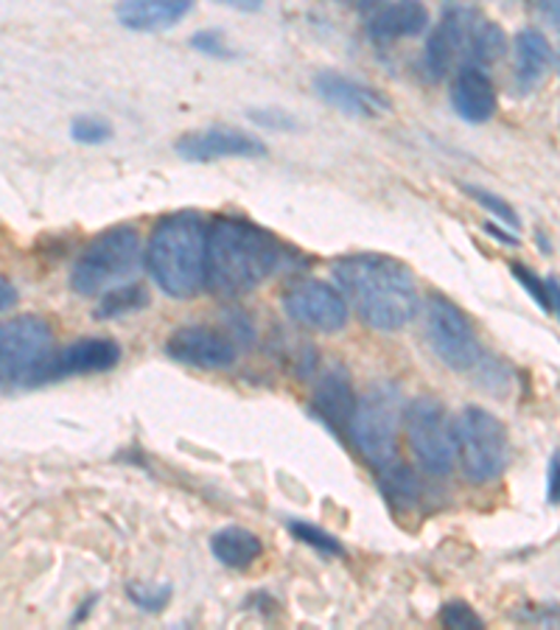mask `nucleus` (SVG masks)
I'll use <instances>...</instances> for the list:
<instances>
[{
	"mask_svg": "<svg viewBox=\"0 0 560 630\" xmlns=\"http://www.w3.org/2000/svg\"><path fill=\"white\" fill-rule=\"evenodd\" d=\"M334 277L359 320L370 329L401 331L418 314V284L398 258L379 252L336 258Z\"/></svg>",
	"mask_w": 560,
	"mask_h": 630,
	"instance_id": "1",
	"label": "nucleus"
},
{
	"mask_svg": "<svg viewBox=\"0 0 560 630\" xmlns=\"http://www.w3.org/2000/svg\"><path fill=\"white\" fill-rule=\"evenodd\" d=\"M286 247L261 225L241 216H216L207 227V289L219 297H245L266 284Z\"/></svg>",
	"mask_w": 560,
	"mask_h": 630,
	"instance_id": "2",
	"label": "nucleus"
},
{
	"mask_svg": "<svg viewBox=\"0 0 560 630\" xmlns=\"http://www.w3.org/2000/svg\"><path fill=\"white\" fill-rule=\"evenodd\" d=\"M207 222L196 211L163 216L146 241V270L163 295L191 300L207 284Z\"/></svg>",
	"mask_w": 560,
	"mask_h": 630,
	"instance_id": "3",
	"label": "nucleus"
},
{
	"mask_svg": "<svg viewBox=\"0 0 560 630\" xmlns=\"http://www.w3.org/2000/svg\"><path fill=\"white\" fill-rule=\"evenodd\" d=\"M404 426V399L395 384L373 387L350 415V440L376 468H393L398 457V431Z\"/></svg>",
	"mask_w": 560,
	"mask_h": 630,
	"instance_id": "4",
	"label": "nucleus"
},
{
	"mask_svg": "<svg viewBox=\"0 0 560 630\" xmlns=\"http://www.w3.org/2000/svg\"><path fill=\"white\" fill-rule=\"evenodd\" d=\"M141 255L143 245L135 227H110L84 247L71 272V289L84 297L102 295L110 286L127 281L141 264Z\"/></svg>",
	"mask_w": 560,
	"mask_h": 630,
	"instance_id": "5",
	"label": "nucleus"
},
{
	"mask_svg": "<svg viewBox=\"0 0 560 630\" xmlns=\"http://www.w3.org/2000/svg\"><path fill=\"white\" fill-rule=\"evenodd\" d=\"M454 445L460 468L474 485L493 483L508 465V431L502 420L482 406L460 412V418L454 420Z\"/></svg>",
	"mask_w": 560,
	"mask_h": 630,
	"instance_id": "6",
	"label": "nucleus"
},
{
	"mask_svg": "<svg viewBox=\"0 0 560 630\" xmlns=\"http://www.w3.org/2000/svg\"><path fill=\"white\" fill-rule=\"evenodd\" d=\"M424 317L426 340L432 345L434 356L449 370L468 373L482 361V345L477 340V331H474V325H470V320L457 302L432 292L424 302Z\"/></svg>",
	"mask_w": 560,
	"mask_h": 630,
	"instance_id": "7",
	"label": "nucleus"
},
{
	"mask_svg": "<svg viewBox=\"0 0 560 630\" xmlns=\"http://www.w3.org/2000/svg\"><path fill=\"white\" fill-rule=\"evenodd\" d=\"M404 429L409 449L420 468L432 476H445L454 468L457 445H454V426L449 415L434 399H415L404 409Z\"/></svg>",
	"mask_w": 560,
	"mask_h": 630,
	"instance_id": "8",
	"label": "nucleus"
},
{
	"mask_svg": "<svg viewBox=\"0 0 560 630\" xmlns=\"http://www.w3.org/2000/svg\"><path fill=\"white\" fill-rule=\"evenodd\" d=\"M53 354V331L37 314L0 322V384H28L43 361Z\"/></svg>",
	"mask_w": 560,
	"mask_h": 630,
	"instance_id": "9",
	"label": "nucleus"
},
{
	"mask_svg": "<svg viewBox=\"0 0 560 630\" xmlns=\"http://www.w3.org/2000/svg\"><path fill=\"white\" fill-rule=\"evenodd\" d=\"M121 361V345L107 336H87L73 345L62 347L59 354L48 356L43 365L34 370L28 384H46V381L68 379V376H87V373H107Z\"/></svg>",
	"mask_w": 560,
	"mask_h": 630,
	"instance_id": "10",
	"label": "nucleus"
},
{
	"mask_svg": "<svg viewBox=\"0 0 560 630\" xmlns=\"http://www.w3.org/2000/svg\"><path fill=\"white\" fill-rule=\"evenodd\" d=\"M286 314L306 329L336 334L348 325V302L334 286L322 281H300L284 297Z\"/></svg>",
	"mask_w": 560,
	"mask_h": 630,
	"instance_id": "11",
	"label": "nucleus"
},
{
	"mask_svg": "<svg viewBox=\"0 0 560 630\" xmlns=\"http://www.w3.org/2000/svg\"><path fill=\"white\" fill-rule=\"evenodd\" d=\"M168 359L180 365L200 367V370H227L236 361V345L219 331L205 329V325H186L177 329L163 345Z\"/></svg>",
	"mask_w": 560,
	"mask_h": 630,
	"instance_id": "12",
	"label": "nucleus"
},
{
	"mask_svg": "<svg viewBox=\"0 0 560 630\" xmlns=\"http://www.w3.org/2000/svg\"><path fill=\"white\" fill-rule=\"evenodd\" d=\"M177 155L188 163H211L225 157H264L266 146L258 138L233 127H207L186 132L177 141Z\"/></svg>",
	"mask_w": 560,
	"mask_h": 630,
	"instance_id": "13",
	"label": "nucleus"
},
{
	"mask_svg": "<svg viewBox=\"0 0 560 630\" xmlns=\"http://www.w3.org/2000/svg\"><path fill=\"white\" fill-rule=\"evenodd\" d=\"M314 91L322 102H329L345 116L354 118H384L393 110V102L381 91L365 82L345 76L336 71H320L314 76Z\"/></svg>",
	"mask_w": 560,
	"mask_h": 630,
	"instance_id": "14",
	"label": "nucleus"
},
{
	"mask_svg": "<svg viewBox=\"0 0 560 630\" xmlns=\"http://www.w3.org/2000/svg\"><path fill=\"white\" fill-rule=\"evenodd\" d=\"M474 14H477L474 9H449L443 14V20L426 43V71H429V76L443 79L451 71V64L460 59V54H465Z\"/></svg>",
	"mask_w": 560,
	"mask_h": 630,
	"instance_id": "15",
	"label": "nucleus"
},
{
	"mask_svg": "<svg viewBox=\"0 0 560 630\" xmlns=\"http://www.w3.org/2000/svg\"><path fill=\"white\" fill-rule=\"evenodd\" d=\"M451 104H454L457 116L468 123H485L493 118L499 107L497 87L482 68L465 64L454 79V87H451Z\"/></svg>",
	"mask_w": 560,
	"mask_h": 630,
	"instance_id": "16",
	"label": "nucleus"
},
{
	"mask_svg": "<svg viewBox=\"0 0 560 630\" xmlns=\"http://www.w3.org/2000/svg\"><path fill=\"white\" fill-rule=\"evenodd\" d=\"M193 0H118L116 17L129 32H163L177 26Z\"/></svg>",
	"mask_w": 560,
	"mask_h": 630,
	"instance_id": "17",
	"label": "nucleus"
},
{
	"mask_svg": "<svg viewBox=\"0 0 560 630\" xmlns=\"http://www.w3.org/2000/svg\"><path fill=\"white\" fill-rule=\"evenodd\" d=\"M426 28H429V9L420 0H393L370 17L368 32L376 43H393V39L418 37Z\"/></svg>",
	"mask_w": 560,
	"mask_h": 630,
	"instance_id": "18",
	"label": "nucleus"
},
{
	"mask_svg": "<svg viewBox=\"0 0 560 630\" xmlns=\"http://www.w3.org/2000/svg\"><path fill=\"white\" fill-rule=\"evenodd\" d=\"M354 409H356V399H354V390H350V384H348V376H345V370L334 367V370H329V373L322 376V381L314 390L317 418L329 426V429L342 431V429H348Z\"/></svg>",
	"mask_w": 560,
	"mask_h": 630,
	"instance_id": "19",
	"label": "nucleus"
},
{
	"mask_svg": "<svg viewBox=\"0 0 560 630\" xmlns=\"http://www.w3.org/2000/svg\"><path fill=\"white\" fill-rule=\"evenodd\" d=\"M552 62L549 39L538 28H524L515 34V87L519 93H529L541 82Z\"/></svg>",
	"mask_w": 560,
	"mask_h": 630,
	"instance_id": "20",
	"label": "nucleus"
},
{
	"mask_svg": "<svg viewBox=\"0 0 560 630\" xmlns=\"http://www.w3.org/2000/svg\"><path fill=\"white\" fill-rule=\"evenodd\" d=\"M211 552L227 569H247L261 558L264 544H261V538L252 530L225 527L211 535Z\"/></svg>",
	"mask_w": 560,
	"mask_h": 630,
	"instance_id": "21",
	"label": "nucleus"
},
{
	"mask_svg": "<svg viewBox=\"0 0 560 630\" xmlns=\"http://www.w3.org/2000/svg\"><path fill=\"white\" fill-rule=\"evenodd\" d=\"M504 48H508V39H504L502 28L493 23V20L482 17V14H474L470 20L468 43H465V57L477 64H493L504 57Z\"/></svg>",
	"mask_w": 560,
	"mask_h": 630,
	"instance_id": "22",
	"label": "nucleus"
},
{
	"mask_svg": "<svg viewBox=\"0 0 560 630\" xmlns=\"http://www.w3.org/2000/svg\"><path fill=\"white\" fill-rule=\"evenodd\" d=\"M148 306V295L143 286L138 284H123V286H110L107 292H102L96 302V311L93 317L96 320H118V317L138 314Z\"/></svg>",
	"mask_w": 560,
	"mask_h": 630,
	"instance_id": "23",
	"label": "nucleus"
},
{
	"mask_svg": "<svg viewBox=\"0 0 560 630\" xmlns=\"http://www.w3.org/2000/svg\"><path fill=\"white\" fill-rule=\"evenodd\" d=\"M463 191L468 193L470 200L477 202L479 207H485V211H490L497 219H502L504 225L510 227V230H519L522 227V219H519V213L510 207L508 200H502V197H497L493 191H488V188H479V186H463Z\"/></svg>",
	"mask_w": 560,
	"mask_h": 630,
	"instance_id": "24",
	"label": "nucleus"
},
{
	"mask_svg": "<svg viewBox=\"0 0 560 630\" xmlns=\"http://www.w3.org/2000/svg\"><path fill=\"white\" fill-rule=\"evenodd\" d=\"M289 533L295 535L297 540H303V544H309V547L320 549V552H325V555L345 552V549H342V544L334 538V535L325 533V530H320V527H314V524H306V521H289Z\"/></svg>",
	"mask_w": 560,
	"mask_h": 630,
	"instance_id": "25",
	"label": "nucleus"
},
{
	"mask_svg": "<svg viewBox=\"0 0 560 630\" xmlns=\"http://www.w3.org/2000/svg\"><path fill=\"white\" fill-rule=\"evenodd\" d=\"M71 138L84 146H98V143H107L112 138V127L104 118L96 116H82L71 123Z\"/></svg>",
	"mask_w": 560,
	"mask_h": 630,
	"instance_id": "26",
	"label": "nucleus"
},
{
	"mask_svg": "<svg viewBox=\"0 0 560 630\" xmlns=\"http://www.w3.org/2000/svg\"><path fill=\"white\" fill-rule=\"evenodd\" d=\"M510 272H513V277L519 281V284L527 289V295L533 297L538 306H541L547 314H552V300H549V284L544 281V277H538L535 275L529 266H524V264H510Z\"/></svg>",
	"mask_w": 560,
	"mask_h": 630,
	"instance_id": "27",
	"label": "nucleus"
},
{
	"mask_svg": "<svg viewBox=\"0 0 560 630\" xmlns=\"http://www.w3.org/2000/svg\"><path fill=\"white\" fill-rule=\"evenodd\" d=\"M440 622H443V628H460V630L485 628L482 617H479L468 603H463V599H454V603L445 605L443 611H440Z\"/></svg>",
	"mask_w": 560,
	"mask_h": 630,
	"instance_id": "28",
	"label": "nucleus"
},
{
	"mask_svg": "<svg viewBox=\"0 0 560 630\" xmlns=\"http://www.w3.org/2000/svg\"><path fill=\"white\" fill-rule=\"evenodd\" d=\"M171 597V585H129V599L143 608V611H163V605Z\"/></svg>",
	"mask_w": 560,
	"mask_h": 630,
	"instance_id": "29",
	"label": "nucleus"
},
{
	"mask_svg": "<svg viewBox=\"0 0 560 630\" xmlns=\"http://www.w3.org/2000/svg\"><path fill=\"white\" fill-rule=\"evenodd\" d=\"M191 46L196 48L200 54H205V57H213V59H233L236 57V51H233V48L225 43V37H222V32H211V28L193 34Z\"/></svg>",
	"mask_w": 560,
	"mask_h": 630,
	"instance_id": "30",
	"label": "nucleus"
},
{
	"mask_svg": "<svg viewBox=\"0 0 560 630\" xmlns=\"http://www.w3.org/2000/svg\"><path fill=\"white\" fill-rule=\"evenodd\" d=\"M250 121L264 129H277V132H295L297 121L284 110H250Z\"/></svg>",
	"mask_w": 560,
	"mask_h": 630,
	"instance_id": "31",
	"label": "nucleus"
},
{
	"mask_svg": "<svg viewBox=\"0 0 560 630\" xmlns=\"http://www.w3.org/2000/svg\"><path fill=\"white\" fill-rule=\"evenodd\" d=\"M547 502L560 504V449L549 457L547 468Z\"/></svg>",
	"mask_w": 560,
	"mask_h": 630,
	"instance_id": "32",
	"label": "nucleus"
},
{
	"mask_svg": "<svg viewBox=\"0 0 560 630\" xmlns=\"http://www.w3.org/2000/svg\"><path fill=\"white\" fill-rule=\"evenodd\" d=\"M533 7L544 14L547 20H552L555 26H560V0H533Z\"/></svg>",
	"mask_w": 560,
	"mask_h": 630,
	"instance_id": "33",
	"label": "nucleus"
},
{
	"mask_svg": "<svg viewBox=\"0 0 560 630\" xmlns=\"http://www.w3.org/2000/svg\"><path fill=\"white\" fill-rule=\"evenodd\" d=\"M14 302H17V289H14L9 281H3V277H0V311L12 309Z\"/></svg>",
	"mask_w": 560,
	"mask_h": 630,
	"instance_id": "34",
	"label": "nucleus"
},
{
	"mask_svg": "<svg viewBox=\"0 0 560 630\" xmlns=\"http://www.w3.org/2000/svg\"><path fill=\"white\" fill-rule=\"evenodd\" d=\"M485 230L490 233V236L497 238V241H502V245H510V247H519V236H513V233L508 230H499L493 222H485Z\"/></svg>",
	"mask_w": 560,
	"mask_h": 630,
	"instance_id": "35",
	"label": "nucleus"
},
{
	"mask_svg": "<svg viewBox=\"0 0 560 630\" xmlns=\"http://www.w3.org/2000/svg\"><path fill=\"white\" fill-rule=\"evenodd\" d=\"M219 3L230 9H241V12H258V9L264 7V0H219Z\"/></svg>",
	"mask_w": 560,
	"mask_h": 630,
	"instance_id": "36",
	"label": "nucleus"
},
{
	"mask_svg": "<svg viewBox=\"0 0 560 630\" xmlns=\"http://www.w3.org/2000/svg\"><path fill=\"white\" fill-rule=\"evenodd\" d=\"M549 300H552V314H558L560 320V281L558 277H549Z\"/></svg>",
	"mask_w": 560,
	"mask_h": 630,
	"instance_id": "37",
	"label": "nucleus"
},
{
	"mask_svg": "<svg viewBox=\"0 0 560 630\" xmlns=\"http://www.w3.org/2000/svg\"><path fill=\"white\" fill-rule=\"evenodd\" d=\"M345 3H354V7H373L376 0H345Z\"/></svg>",
	"mask_w": 560,
	"mask_h": 630,
	"instance_id": "38",
	"label": "nucleus"
}]
</instances>
